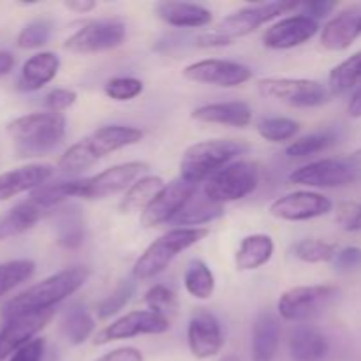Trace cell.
Instances as JSON below:
<instances>
[{"label":"cell","instance_id":"obj_1","mask_svg":"<svg viewBox=\"0 0 361 361\" xmlns=\"http://www.w3.org/2000/svg\"><path fill=\"white\" fill-rule=\"evenodd\" d=\"M88 277H90V270L87 267H73L59 271L4 302L0 305V317L6 321L11 317L23 316V314L53 310V307L59 305L62 300L83 288Z\"/></svg>","mask_w":361,"mask_h":361},{"label":"cell","instance_id":"obj_2","mask_svg":"<svg viewBox=\"0 0 361 361\" xmlns=\"http://www.w3.org/2000/svg\"><path fill=\"white\" fill-rule=\"evenodd\" d=\"M143 133L136 127L129 126H104L99 127L87 137L78 141L76 145L66 150V154L60 157L59 168L63 173L76 175L83 169H88L95 162L101 161L106 155L113 154L116 150L130 147V145L140 143Z\"/></svg>","mask_w":361,"mask_h":361},{"label":"cell","instance_id":"obj_3","mask_svg":"<svg viewBox=\"0 0 361 361\" xmlns=\"http://www.w3.org/2000/svg\"><path fill=\"white\" fill-rule=\"evenodd\" d=\"M300 6L302 4L298 2H282V0H277V2H263L242 7L236 13L229 14L224 20L219 21L214 28L197 35L196 44L200 48H219V46L233 44L236 39H242L245 35L252 34L256 28L277 18L279 14L289 13V11L296 9Z\"/></svg>","mask_w":361,"mask_h":361},{"label":"cell","instance_id":"obj_4","mask_svg":"<svg viewBox=\"0 0 361 361\" xmlns=\"http://www.w3.org/2000/svg\"><path fill=\"white\" fill-rule=\"evenodd\" d=\"M7 133L21 157H34L53 150L66 136V118L59 113H32L7 123Z\"/></svg>","mask_w":361,"mask_h":361},{"label":"cell","instance_id":"obj_5","mask_svg":"<svg viewBox=\"0 0 361 361\" xmlns=\"http://www.w3.org/2000/svg\"><path fill=\"white\" fill-rule=\"evenodd\" d=\"M249 150V143L236 140H210L190 145L180 161V176L200 185V182L214 176Z\"/></svg>","mask_w":361,"mask_h":361},{"label":"cell","instance_id":"obj_6","mask_svg":"<svg viewBox=\"0 0 361 361\" xmlns=\"http://www.w3.org/2000/svg\"><path fill=\"white\" fill-rule=\"evenodd\" d=\"M208 235L210 231L207 228H178L159 236L154 243L147 247V250L134 264V279L147 281V279L162 274L178 254L196 245Z\"/></svg>","mask_w":361,"mask_h":361},{"label":"cell","instance_id":"obj_7","mask_svg":"<svg viewBox=\"0 0 361 361\" xmlns=\"http://www.w3.org/2000/svg\"><path fill=\"white\" fill-rule=\"evenodd\" d=\"M361 178V148L348 157L321 159L295 169L289 175V182L296 185L335 189L355 183Z\"/></svg>","mask_w":361,"mask_h":361},{"label":"cell","instance_id":"obj_8","mask_svg":"<svg viewBox=\"0 0 361 361\" xmlns=\"http://www.w3.org/2000/svg\"><path fill=\"white\" fill-rule=\"evenodd\" d=\"M259 185V166L250 161H238L226 166L204 182L203 194L219 204L238 201L249 196Z\"/></svg>","mask_w":361,"mask_h":361},{"label":"cell","instance_id":"obj_9","mask_svg":"<svg viewBox=\"0 0 361 361\" xmlns=\"http://www.w3.org/2000/svg\"><path fill=\"white\" fill-rule=\"evenodd\" d=\"M147 169L148 164L145 162H123V164H116L97 175L88 176V178L71 180L69 196L83 197V200H102L106 196L126 190Z\"/></svg>","mask_w":361,"mask_h":361},{"label":"cell","instance_id":"obj_10","mask_svg":"<svg viewBox=\"0 0 361 361\" xmlns=\"http://www.w3.org/2000/svg\"><path fill=\"white\" fill-rule=\"evenodd\" d=\"M257 90L264 97L275 99L295 108H316L330 97V90L316 80L303 78H264L257 81Z\"/></svg>","mask_w":361,"mask_h":361},{"label":"cell","instance_id":"obj_11","mask_svg":"<svg viewBox=\"0 0 361 361\" xmlns=\"http://www.w3.org/2000/svg\"><path fill=\"white\" fill-rule=\"evenodd\" d=\"M334 286H298L279 298L277 310L282 319L300 323L319 314L337 296Z\"/></svg>","mask_w":361,"mask_h":361},{"label":"cell","instance_id":"obj_12","mask_svg":"<svg viewBox=\"0 0 361 361\" xmlns=\"http://www.w3.org/2000/svg\"><path fill=\"white\" fill-rule=\"evenodd\" d=\"M126 39V25L118 20H94L85 23L66 41L71 53H99L118 48Z\"/></svg>","mask_w":361,"mask_h":361},{"label":"cell","instance_id":"obj_13","mask_svg":"<svg viewBox=\"0 0 361 361\" xmlns=\"http://www.w3.org/2000/svg\"><path fill=\"white\" fill-rule=\"evenodd\" d=\"M197 192V183L187 182L182 176L164 185V189L152 200V203L141 214V226L155 228L164 222H171L190 197Z\"/></svg>","mask_w":361,"mask_h":361},{"label":"cell","instance_id":"obj_14","mask_svg":"<svg viewBox=\"0 0 361 361\" xmlns=\"http://www.w3.org/2000/svg\"><path fill=\"white\" fill-rule=\"evenodd\" d=\"M171 321L152 310H134V312L126 314L115 323L102 328L94 338L95 345H104L109 342L123 341V338H133L137 335H161L166 334L171 326Z\"/></svg>","mask_w":361,"mask_h":361},{"label":"cell","instance_id":"obj_15","mask_svg":"<svg viewBox=\"0 0 361 361\" xmlns=\"http://www.w3.org/2000/svg\"><path fill=\"white\" fill-rule=\"evenodd\" d=\"M183 78L194 83L215 85L222 88L240 87L252 78V71L247 66L233 60L207 59L189 63L183 69Z\"/></svg>","mask_w":361,"mask_h":361},{"label":"cell","instance_id":"obj_16","mask_svg":"<svg viewBox=\"0 0 361 361\" xmlns=\"http://www.w3.org/2000/svg\"><path fill=\"white\" fill-rule=\"evenodd\" d=\"M53 310H44V312L23 314V316L11 317L4 321L0 326V361L13 356L18 349L27 345L35 338V335L51 321Z\"/></svg>","mask_w":361,"mask_h":361},{"label":"cell","instance_id":"obj_17","mask_svg":"<svg viewBox=\"0 0 361 361\" xmlns=\"http://www.w3.org/2000/svg\"><path fill=\"white\" fill-rule=\"evenodd\" d=\"M331 201L319 192L310 190H296L286 194L270 204V214L275 219L289 222L310 221V219L326 215L331 210Z\"/></svg>","mask_w":361,"mask_h":361},{"label":"cell","instance_id":"obj_18","mask_svg":"<svg viewBox=\"0 0 361 361\" xmlns=\"http://www.w3.org/2000/svg\"><path fill=\"white\" fill-rule=\"evenodd\" d=\"M187 342L192 356L197 360H207L219 355L224 345L221 323L217 317L207 309H197L190 316L187 328Z\"/></svg>","mask_w":361,"mask_h":361},{"label":"cell","instance_id":"obj_19","mask_svg":"<svg viewBox=\"0 0 361 361\" xmlns=\"http://www.w3.org/2000/svg\"><path fill=\"white\" fill-rule=\"evenodd\" d=\"M319 32V23L305 14L289 16L271 25L263 35L264 46L271 49H291L310 41Z\"/></svg>","mask_w":361,"mask_h":361},{"label":"cell","instance_id":"obj_20","mask_svg":"<svg viewBox=\"0 0 361 361\" xmlns=\"http://www.w3.org/2000/svg\"><path fill=\"white\" fill-rule=\"evenodd\" d=\"M361 35V7H348L331 18L321 32V44L330 51H344Z\"/></svg>","mask_w":361,"mask_h":361},{"label":"cell","instance_id":"obj_21","mask_svg":"<svg viewBox=\"0 0 361 361\" xmlns=\"http://www.w3.org/2000/svg\"><path fill=\"white\" fill-rule=\"evenodd\" d=\"M51 175L53 168L49 164H27L0 173V201H7L28 190L34 192L44 185Z\"/></svg>","mask_w":361,"mask_h":361},{"label":"cell","instance_id":"obj_22","mask_svg":"<svg viewBox=\"0 0 361 361\" xmlns=\"http://www.w3.org/2000/svg\"><path fill=\"white\" fill-rule=\"evenodd\" d=\"M190 116L197 122L240 127V129L252 122V111H250L249 104L242 101L214 102V104L200 106L194 109Z\"/></svg>","mask_w":361,"mask_h":361},{"label":"cell","instance_id":"obj_23","mask_svg":"<svg viewBox=\"0 0 361 361\" xmlns=\"http://www.w3.org/2000/svg\"><path fill=\"white\" fill-rule=\"evenodd\" d=\"M60 69V59L51 51L35 53L21 67L20 78H18V90L35 92L41 90L56 76Z\"/></svg>","mask_w":361,"mask_h":361},{"label":"cell","instance_id":"obj_24","mask_svg":"<svg viewBox=\"0 0 361 361\" xmlns=\"http://www.w3.org/2000/svg\"><path fill=\"white\" fill-rule=\"evenodd\" d=\"M155 14L164 23L180 28L207 27L212 21V13L207 7L189 2H159Z\"/></svg>","mask_w":361,"mask_h":361},{"label":"cell","instance_id":"obj_25","mask_svg":"<svg viewBox=\"0 0 361 361\" xmlns=\"http://www.w3.org/2000/svg\"><path fill=\"white\" fill-rule=\"evenodd\" d=\"M281 342V326L271 312H261L252 324V361H274Z\"/></svg>","mask_w":361,"mask_h":361},{"label":"cell","instance_id":"obj_26","mask_svg":"<svg viewBox=\"0 0 361 361\" xmlns=\"http://www.w3.org/2000/svg\"><path fill=\"white\" fill-rule=\"evenodd\" d=\"M289 353L295 361H323L330 353V344L317 328L298 326L289 338Z\"/></svg>","mask_w":361,"mask_h":361},{"label":"cell","instance_id":"obj_27","mask_svg":"<svg viewBox=\"0 0 361 361\" xmlns=\"http://www.w3.org/2000/svg\"><path fill=\"white\" fill-rule=\"evenodd\" d=\"M42 214H44V208H41L32 200L23 201V203L0 214V242L23 235L25 231L32 229L41 221Z\"/></svg>","mask_w":361,"mask_h":361},{"label":"cell","instance_id":"obj_28","mask_svg":"<svg viewBox=\"0 0 361 361\" xmlns=\"http://www.w3.org/2000/svg\"><path fill=\"white\" fill-rule=\"evenodd\" d=\"M274 240L268 235H250L245 236L240 243L238 250L235 256L236 270L250 271L257 270L274 256Z\"/></svg>","mask_w":361,"mask_h":361},{"label":"cell","instance_id":"obj_29","mask_svg":"<svg viewBox=\"0 0 361 361\" xmlns=\"http://www.w3.org/2000/svg\"><path fill=\"white\" fill-rule=\"evenodd\" d=\"M222 215H224V204L208 200L203 192H196L171 222L176 226H201L217 221Z\"/></svg>","mask_w":361,"mask_h":361},{"label":"cell","instance_id":"obj_30","mask_svg":"<svg viewBox=\"0 0 361 361\" xmlns=\"http://www.w3.org/2000/svg\"><path fill=\"white\" fill-rule=\"evenodd\" d=\"M85 217L78 207H69L59 214L56 222V242L63 249L74 250L85 242Z\"/></svg>","mask_w":361,"mask_h":361},{"label":"cell","instance_id":"obj_31","mask_svg":"<svg viewBox=\"0 0 361 361\" xmlns=\"http://www.w3.org/2000/svg\"><path fill=\"white\" fill-rule=\"evenodd\" d=\"M95 321L80 303H74L63 312L62 317V331L67 341L73 345H80L94 334Z\"/></svg>","mask_w":361,"mask_h":361},{"label":"cell","instance_id":"obj_32","mask_svg":"<svg viewBox=\"0 0 361 361\" xmlns=\"http://www.w3.org/2000/svg\"><path fill=\"white\" fill-rule=\"evenodd\" d=\"M164 185L166 183L159 176H143L129 187L122 203H120V210L123 214H130V212L140 210V208L145 210L152 203V200L164 189Z\"/></svg>","mask_w":361,"mask_h":361},{"label":"cell","instance_id":"obj_33","mask_svg":"<svg viewBox=\"0 0 361 361\" xmlns=\"http://www.w3.org/2000/svg\"><path fill=\"white\" fill-rule=\"evenodd\" d=\"M361 81V51L355 53L334 67L328 76V90L330 95H342L355 88Z\"/></svg>","mask_w":361,"mask_h":361},{"label":"cell","instance_id":"obj_34","mask_svg":"<svg viewBox=\"0 0 361 361\" xmlns=\"http://www.w3.org/2000/svg\"><path fill=\"white\" fill-rule=\"evenodd\" d=\"M183 286H185L187 293L194 298L208 300L215 291L214 271L203 261H190L185 274H183Z\"/></svg>","mask_w":361,"mask_h":361},{"label":"cell","instance_id":"obj_35","mask_svg":"<svg viewBox=\"0 0 361 361\" xmlns=\"http://www.w3.org/2000/svg\"><path fill=\"white\" fill-rule=\"evenodd\" d=\"M35 263L32 259H13L0 263V300L13 289L27 282L34 275Z\"/></svg>","mask_w":361,"mask_h":361},{"label":"cell","instance_id":"obj_36","mask_svg":"<svg viewBox=\"0 0 361 361\" xmlns=\"http://www.w3.org/2000/svg\"><path fill=\"white\" fill-rule=\"evenodd\" d=\"M337 252V245L316 238L300 240L293 247L295 257H298L303 263H330V261L335 259Z\"/></svg>","mask_w":361,"mask_h":361},{"label":"cell","instance_id":"obj_37","mask_svg":"<svg viewBox=\"0 0 361 361\" xmlns=\"http://www.w3.org/2000/svg\"><path fill=\"white\" fill-rule=\"evenodd\" d=\"M257 133L263 140L282 143V141L293 140L300 133V123L286 116H270L257 123Z\"/></svg>","mask_w":361,"mask_h":361},{"label":"cell","instance_id":"obj_38","mask_svg":"<svg viewBox=\"0 0 361 361\" xmlns=\"http://www.w3.org/2000/svg\"><path fill=\"white\" fill-rule=\"evenodd\" d=\"M335 143V134L330 130L324 133H314L309 136H303L300 140L293 141L288 148H286V155L291 159H303L309 155L319 154V152L326 150L328 147Z\"/></svg>","mask_w":361,"mask_h":361},{"label":"cell","instance_id":"obj_39","mask_svg":"<svg viewBox=\"0 0 361 361\" xmlns=\"http://www.w3.org/2000/svg\"><path fill=\"white\" fill-rule=\"evenodd\" d=\"M134 293H136V282L130 281V279H126V281L120 282V284L97 305L99 319H109L111 316L118 314L120 310L130 302Z\"/></svg>","mask_w":361,"mask_h":361},{"label":"cell","instance_id":"obj_40","mask_svg":"<svg viewBox=\"0 0 361 361\" xmlns=\"http://www.w3.org/2000/svg\"><path fill=\"white\" fill-rule=\"evenodd\" d=\"M145 302H147L148 310L166 317L168 321H171V317L176 314V309H178L176 295L171 289L162 284H157L152 289H148L147 296H145Z\"/></svg>","mask_w":361,"mask_h":361},{"label":"cell","instance_id":"obj_41","mask_svg":"<svg viewBox=\"0 0 361 361\" xmlns=\"http://www.w3.org/2000/svg\"><path fill=\"white\" fill-rule=\"evenodd\" d=\"M53 23L46 18H41V20H34L30 23H27L23 27V30L18 34V46L21 49H35L41 48L48 42L49 35H51Z\"/></svg>","mask_w":361,"mask_h":361},{"label":"cell","instance_id":"obj_42","mask_svg":"<svg viewBox=\"0 0 361 361\" xmlns=\"http://www.w3.org/2000/svg\"><path fill=\"white\" fill-rule=\"evenodd\" d=\"M104 92L113 101H130L143 92V83L137 78H113L106 83Z\"/></svg>","mask_w":361,"mask_h":361},{"label":"cell","instance_id":"obj_43","mask_svg":"<svg viewBox=\"0 0 361 361\" xmlns=\"http://www.w3.org/2000/svg\"><path fill=\"white\" fill-rule=\"evenodd\" d=\"M335 221L344 231L360 233L361 231V203L356 201H344L337 207Z\"/></svg>","mask_w":361,"mask_h":361},{"label":"cell","instance_id":"obj_44","mask_svg":"<svg viewBox=\"0 0 361 361\" xmlns=\"http://www.w3.org/2000/svg\"><path fill=\"white\" fill-rule=\"evenodd\" d=\"M335 270L341 274H355L361 270V249L360 247H345L338 250L335 259L331 261Z\"/></svg>","mask_w":361,"mask_h":361},{"label":"cell","instance_id":"obj_45","mask_svg":"<svg viewBox=\"0 0 361 361\" xmlns=\"http://www.w3.org/2000/svg\"><path fill=\"white\" fill-rule=\"evenodd\" d=\"M78 95L74 90H67V88H55V90L48 92L44 97V106L49 113H62L69 109L71 106L76 102Z\"/></svg>","mask_w":361,"mask_h":361},{"label":"cell","instance_id":"obj_46","mask_svg":"<svg viewBox=\"0 0 361 361\" xmlns=\"http://www.w3.org/2000/svg\"><path fill=\"white\" fill-rule=\"evenodd\" d=\"M44 348H46L44 338H34V341L28 342L27 345L18 349V351L11 356L9 361H42Z\"/></svg>","mask_w":361,"mask_h":361},{"label":"cell","instance_id":"obj_47","mask_svg":"<svg viewBox=\"0 0 361 361\" xmlns=\"http://www.w3.org/2000/svg\"><path fill=\"white\" fill-rule=\"evenodd\" d=\"M305 16L312 18V20H319V18H326L331 11L337 7V2H330V0H314V2L302 4Z\"/></svg>","mask_w":361,"mask_h":361},{"label":"cell","instance_id":"obj_48","mask_svg":"<svg viewBox=\"0 0 361 361\" xmlns=\"http://www.w3.org/2000/svg\"><path fill=\"white\" fill-rule=\"evenodd\" d=\"M95 361H143V355L134 348H120L111 353H106L104 356Z\"/></svg>","mask_w":361,"mask_h":361},{"label":"cell","instance_id":"obj_49","mask_svg":"<svg viewBox=\"0 0 361 361\" xmlns=\"http://www.w3.org/2000/svg\"><path fill=\"white\" fill-rule=\"evenodd\" d=\"M67 9L74 11V13H80V14H87L90 11H94L97 7V4L94 0H69L66 2Z\"/></svg>","mask_w":361,"mask_h":361},{"label":"cell","instance_id":"obj_50","mask_svg":"<svg viewBox=\"0 0 361 361\" xmlns=\"http://www.w3.org/2000/svg\"><path fill=\"white\" fill-rule=\"evenodd\" d=\"M348 113L351 118H361V87L353 94L348 104Z\"/></svg>","mask_w":361,"mask_h":361},{"label":"cell","instance_id":"obj_51","mask_svg":"<svg viewBox=\"0 0 361 361\" xmlns=\"http://www.w3.org/2000/svg\"><path fill=\"white\" fill-rule=\"evenodd\" d=\"M14 67V56L9 51H0V78L9 74Z\"/></svg>","mask_w":361,"mask_h":361},{"label":"cell","instance_id":"obj_52","mask_svg":"<svg viewBox=\"0 0 361 361\" xmlns=\"http://www.w3.org/2000/svg\"><path fill=\"white\" fill-rule=\"evenodd\" d=\"M219 361H240V358L236 355H231V353H229V355H224Z\"/></svg>","mask_w":361,"mask_h":361}]
</instances>
